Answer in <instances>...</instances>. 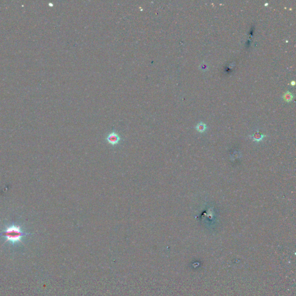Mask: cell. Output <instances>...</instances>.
Here are the masks:
<instances>
[{"instance_id":"obj_1","label":"cell","mask_w":296,"mask_h":296,"mask_svg":"<svg viewBox=\"0 0 296 296\" xmlns=\"http://www.w3.org/2000/svg\"><path fill=\"white\" fill-rule=\"evenodd\" d=\"M0 235L6 238V241L14 244L20 242L22 238L27 234L22 231L20 226L13 224L8 227L3 231L0 233Z\"/></svg>"},{"instance_id":"obj_2","label":"cell","mask_w":296,"mask_h":296,"mask_svg":"<svg viewBox=\"0 0 296 296\" xmlns=\"http://www.w3.org/2000/svg\"><path fill=\"white\" fill-rule=\"evenodd\" d=\"M122 138L119 134L114 130H113L110 132H109L106 137V142L112 146H116L120 143Z\"/></svg>"},{"instance_id":"obj_3","label":"cell","mask_w":296,"mask_h":296,"mask_svg":"<svg viewBox=\"0 0 296 296\" xmlns=\"http://www.w3.org/2000/svg\"><path fill=\"white\" fill-rule=\"evenodd\" d=\"M264 137H265V135L261 134L258 131H256L254 133H253L251 135H250V138H251V139L254 142H259L261 141L264 139Z\"/></svg>"},{"instance_id":"obj_4","label":"cell","mask_w":296,"mask_h":296,"mask_svg":"<svg viewBox=\"0 0 296 296\" xmlns=\"http://www.w3.org/2000/svg\"><path fill=\"white\" fill-rule=\"evenodd\" d=\"M195 128L197 130V131H198L199 132H204L206 130L207 126L204 123L199 122L195 126Z\"/></svg>"},{"instance_id":"obj_5","label":"cell","mask_w":296,"mask_h":296,"mask_svg":"<svg viewBox=\"0 0 296 296\" xmlns=\"http://www.w3.org/2000/svg\"><path fill=\"white\" fill-rule=\"evenodd\" d=\"M293 97H294L293 94L290 91L286 92L282 96V98L283 99V100L287 102H289L291 101H292Z\"/></svg>"},{"instance_id":"obj_6","label":"cell","mask_w":296,"mask_h":296,"mask_svg":"<svg viewBox=\"0 0 296 296\" xmlns=\"http://www.w3.org/2000/svg\"><path fill=\"white\" fill-rule=\"evenodd\" d=\"M199 68L202 71H206L208 68V66L207 64H205V63H204V64H202L200 65Z\"/></svg>"},{"instance_id":"obj_7","label":"cell","mask_w":296,"mask_h":296,"mask_svg":"<svg viewBox=\"0 0 296 296\" xmlns=\"http://www.w3.org/2000/svg\"><path fill=\"white\" fill-rule=\"evenodd\" d=\"M295 81H291V85H293V86H294V85L295 84Z\"/></svg>"}]
</instances>
